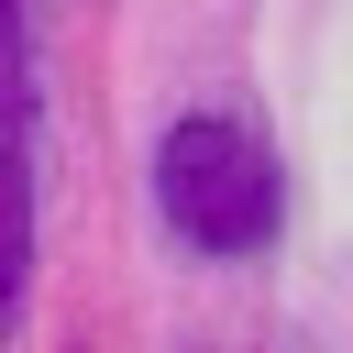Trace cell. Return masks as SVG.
<instances>
[{
    "label": "cell",
    "mask_w": 353,
    "mask_h": 353,
    "mask_svg": "<svg viewBox=\"0 0 353 353\" xmlns=\"http://www.w3.org/2000/svg\"><path fill=\"white\" fill-rule=\"evenodd\" d=\"M154 199L199 254H265L276 243V154L243 121H176L154 143Z\"/></svg>",
    "instance_id": "cell-1"
},
{
    "label": "cell",
    "mask_w": 353,
    "mask_h": 353,
    "mask_svg": "<svg viewBox=\"0 0 353 353\" xmlns=\"http://www.w3.org/2000/svg\"><path fill=\"white\" fill-rule=\"evenodd\" d=\"M33 254V55H22V0H0V309L22 298Z\"/></svg>",
    "instance_id": "cell-2"
}]
</instances>
